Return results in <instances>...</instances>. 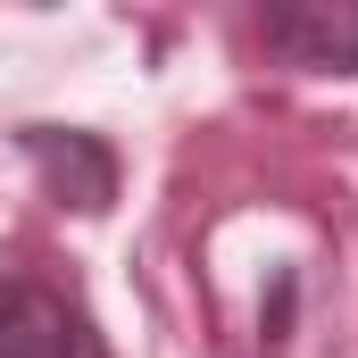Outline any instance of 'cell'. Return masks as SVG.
<instances>
[{"label":"cell","mask_w":358,"mask_h":358,"mask_svg":"<svg viewBox=\"0 0 358 358\" xmlns=\"http://www.w3.org/2000/svg\"><path fill=\"white\" fill-rule=\"evenodd\" d=\"M259 42L300 76H358V0H267Z\"/></svg>","instance_id":"3"},{"label":"cell","mask_w":358,"mask_h":358,"mask_svg":"<svg viewBox=\"0 0 358 358\" xmlns=\"http://www.w3.org/2000/svg\"><path fill=\"white\" fill-rule=\"evenodd\" d=\"M17 150L34 159L42 192L76 217H108L117 208V150L84 134V125H17Z\"/></svg>","instance_id":"2"},{"label":"cell","mask_w":358,"mask_h":358,"mask_svg":"<svg viewBox=\"0 0 358 358\" xmlns=\"http://www.w3.org/2000/svg\"><path fill=\"white\" fill-rule=\"evenodd\" d=\"M0 358H108V342L59 283L0 275Z\"/></svg>","instance_id":"1"}]
</instances>
